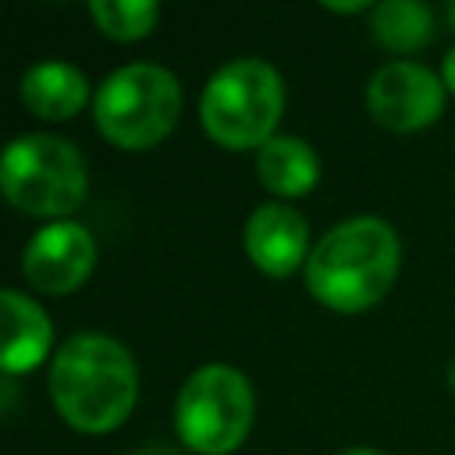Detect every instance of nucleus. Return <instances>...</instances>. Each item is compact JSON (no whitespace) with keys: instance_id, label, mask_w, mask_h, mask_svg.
Here are the masks:
<instances>
[{"instance_id":"nucleus-16","label":"nucleus","mask_w":455,"mask_h":455,"mask_svg":"<svg viewBox=\"0 0 455 455\" xmlns=\"http://www.w3.org/2000/svg\"><path fill=\"white\" fill-rule=\"evenodd\" d=\"M441 82H444V89L455 96V46L444 53V64H441Z\"/></svg>"},{"instance_id":"nucleus-18","label":"nucleus","mask_w":455,"mask_h":455,"mask_svg":"<svg viewBox=\"0 0 455 455\" xmlns=\"http://www.w3.org/2000/svg\"><path fill=\"white\" fill-rule=\"evenodd\" d=\"M444 384H448V391H455V359L444 366Z\"/></svg>"},{"instance_id":"nucleus-14","label":"nucleus","mask_w":455,"mask_h":455,"mask_svg":"<svg viewBox=\"0 0 455 455\" xmlns=\"http://www.w3.org/2000/svg\"><path fill=\"white\" fill-rule=\"evenodd\" d=\"M89 14L96 28L114 43H135L146 39L156 28L160 7L153 0H92Z\"/></svg>"},{"instance_id":"nucleus-9","label":"nucleus","mask_w":455,"mask_h":455,"mask_svg":"<svg viewBox=\"0 0 455 455\" xmlns=\"http://www.w3.org/2000/svg\"><path fill=\"white\" fill-rule=\"evenodd\" d=\"M245 256L267 277H288L309 259L306 217L288 203H263L245 220Z\"/></svg>"},{"instance_id":"nucleus-13","label":"nucleus","mask_w":455,"mask_h":455,"mask_svg":"<svg viewBox=\"0 0 455 455\" xmlns=\"http://www.w3.org/2000/svg\"><path fill=\"white\" fill-rule=\"evenodd\" d=\"M370 36L391 53H412L434 39V14L419 0H380L370 11Z\"/></svg>"},{"instance_id":"nucleus-4","label":"nucleus","mask_w":455,"mask_h":455,"mask_svg":"<svg viewBox=\"0 0 455 455\" xmlns=\"http://www.w3.org/2000/svg\"><path fill=\"white\" fill-rule=\"evenodd\" d=\"M181 114V85L160 64H124L110 71L96 96L92 117L100 135L128 153H142L160 146Z\"/></svg>"},{"instance_id":"nucleus-6","label":"nucleus","mask_w":455,"mask_h":455,"mask_svg":"<svg viewBox=\"0 0 455 455\" xmlns=\"http://www.w3.org/2000/svg\"><path fill=\"white\" fill-rule=\"evenodd\" d=\"M256 419V395L242 370L206 363L188 373L174 402V430L196 455H231Z\"/></svg>"},{"instance_id":"nucleus-15","label":"nucleus","mask_w":455,"mask_h":455,"mask_svg":"<svg viewBox=\"0 0 455 455\" xmlns=\"http://www.w3.org/2000/svg\"><path fill=\"white\" fill-rule=\"evenodd\" d=\"M323 7H327V11H334V14H363V11L370 14V11H373L366 0H348V4H334V0H327Z\"/></svg>"},{"instance_id":"nucleus-12","label":"nucleus","mask_w":455,"mask_h":455,"mask_svg":"<svg viewBox=\"0 0 455 455\" xmlns=\"http://www.w3.org/2000/svg\"><path fill=\"white\" fill-rule=\"evenodd\" d=\"M256 178L270 196L295 199L320 181V156L299 135H274L256 153Z\"/></svg>"},{"instance_id":"nucleus-5","label":"nucleus","mask_w":455,"mask_h":455,"mask_svg":"<svg viewBox=\"0 0 455 455\" xmlns=\"http://www.w3.org/2000/svg\"><path fill=\"white\" fill-rule=\"evenodd\" d=\"M0 188L14 210L64 220L89 192V167L75 142L50 132H28L7 142L0 160Z\"/></svg>"},{"instance_id":"nucleus-1","label":"nucleus","mask_w":455,"mask_h":455,"mask_svg":"<svg viewBox=\"0 0 455 455\" xmlns=\"http://www.w3.org/2000/svg\"><path fill=\"white\" fill-rule=\"evenodd\" d=\"M50 402L78 434L117 430L139 398V370L132 352L100 331L71 334L50 363Z\"/></svg>"},{"instance_id":"nucleus-3","label":"nucleus","mask_w":455,"mask_h":455,"mask_svg":"<svg viewBox=\"0 0 455 455\" xmlns=\"http://www.w3.org/2000/svg\"><path fill=\"white\" fill-rule=\"evenodd\" d=\"M284 114V82L259 57L228 60L210 75L199 96V121L224 149H263Z\"/></svg>"},{"instance_id":"nucleus-11","label":"nucleus","mask_w":455,"mask_h":455,"mask_svg":"<svg viewBox=\"0 0 455 455\" xmlns=\"http://www.w3.org/2000/svg\"><path fill=\"white\" fill-rule=\"evenodd\" d=\"M18 96L43 121H71L89 103V78L68 60H43L21 75Z\"/></svg>"},{"instance_id":"nucleus-19","label":"nucleus","mask_w":455,"mask_h":455,"mask_svg":"<svg viewBox=\"0 0 455 455\" xmlns=\"http://www.w3.org/2000/svg\"><path fill=\"white\" fill-rule=\"evenodd\" d=\"M444 14H448V21H451V28H455V0L448 4V11H444Z\"/></svg>"},{"instance_id":"nucleus-7","label":"nucleus","mask_w":455,"mask_h":455,"mask_svg":"<svg viewBox=\"0 0 455 455\" xmlns=\"http://www.w3.org/2000/svg\"><path fill=\"white\" fill-rule=\"evenodd\" d=\"M444 82L412 60H387L366 82V107L387 132H419L444 110Z\"/></svg>"},{"instance_id":"nucleus-2","label":"nucleus","mask_w":455,"mask_h":455,"mask_svg":"<svg viewBox=\"0 0 455 455\" xmlns=\"http://www.w3.org/2000/svg\"><path fill=\"white\" fill-rule=\"evenodd\" d=\"M402 270V242L380 217H348L334 224L309 252L306 291L334 313H363L377 306Z\"/></svg>"},{"instance_id":"nucleus-8","label":"nucleus","mask_w":455,"mask_h":455,"mask_svg":"<svg viewBox=\"0 0 455 455\" xmlns=\"http://www.w3.org/2000/svg\"><path fill=\"white\" fill-rule=\"evenodd\" d=\"M96 267V238L78 220H50L21 249V274L43 295H71Z\"/></svg>"},{"instance_id":"nucleus-17","label":"nucleus","mask_w":455,"mask_h":455,"mask_svg":"<svg viewBox=\"0 0 455 455\" xmlns=\"http://www.w3.org/2000/svg\"><path fill=\"white\" fill-rule=\"evenodd\" d=\"M338 455H380L377 448H366V444H355V448H345V451H338Z\"/></svg>"},{"instance_id":"nucleus-10","label":"nucleus","mask_w":455,"mask_h":455,"mask_svg":"<svg viewBox=\"0 0 455 455\" xmlns=\"http://www.w3.org/2000/svg\"><path fill=\"white\" fill-rule=\"evenodd\" d=\"M50 348H53V323L46 309L25 291L7 288L4 291V352H0L4 377L36 370L50 355Z\"/></svg>"}]
</instances>
